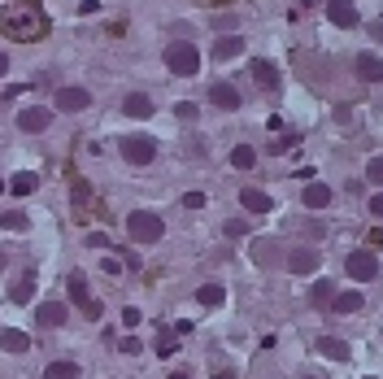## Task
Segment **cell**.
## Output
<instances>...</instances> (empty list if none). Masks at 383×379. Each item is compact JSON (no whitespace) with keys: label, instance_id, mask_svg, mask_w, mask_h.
Wrapping results in <instances>:
<instances>
[{"label":"cell","instance_id":"6da1fadb","mask_svg":"<svg viewBox=\"0 0 383 379\" xmlns=\"http://www.w3.org/2000/svg\"><path fill=\"white\" fill-rule=\"evenodd\" d=\"M48 31V13L39 9V0H9L0 9V35L18 44H35Z\"/></svg>","mask_w":383,"mask_h":379},{"label":"cell","instance_id":"7a4b0ae2","mask_svg":"<svg viewBox=\"0 0 383 379\" xmlns=\"http://www.w3.org/2000/svg\"><path fill=\"white\" fill-rule=\"evenodd\" d=\"M126 231H131L135 244H157L166 236V222L157 214H148V210H131V218H126Z\"/></svg>","mask_w":383,"mask_h":379},{"label":"cell","instance_id":"3957f363","mask_svg":"<svg viewBox=\"0 0 383 379\" xmlns=\"http://www.w3.org/2000/svg\"><path fill=\"white\" fill-rule=\"evenodd\" d=\"M166 66H170V74H178V79H192V74L200 70V53H196L192 44L178 40V44L166 48Z\"/></svg>","mask_w":383,"mask_h":379},{"label":"cell","instance_id":"277c9868","mask_svg":"<svg viewBox=\"0 0 383 379\" xmlns=\"http://www.w3.org/2000/svg\"><path fill=\"white\" fill-rule=\"evenodd\" d=\"M122 157L131 166H148L157 157V144H152V136H122Z\"/></svg>","mask_w":383,"mask_h":379},{"label":"cell","instance_id":"5b68a950","mask_svg":"<svg viewBox=\"0 0 383 379\" xmlns=\"http://www.w3.org/2000/svg\"><path fill=\"white\" fill-rule=\"evenodd\" d=\"M344 270H348V279L366 284V279H375V275H379V258H375V253H348Z\"/></svg>","mask_w":383,"mask_h":379},{"label":"cell","instance_id":"8992f818","mask_svg":"<svg viewBox=\"0 0 383 379\" xmlns=\"http://www.w3.org/2000/svg\"><path fill=\"white\" fill-rule=\"evenodd\" d=\"M87 105H92V96H87L83 88H61V92H57V109H61V114H83Z\"/></svg>","mask_w":383,"mask_h":379},{"label":"cell","instance_id":"52a82bcc","mask_svg":"<svg viewBox=\"0 0 383 379\" xmlns=\"http://www.w3.org/2000/svg\"><path fill=\"white\" fill-rule=\"evenodd\" d=\"M318 262H322L318 248H292V253H288V270H292V275H314Z\"/></svg>","mask_w":383,"mask_h":379},{"label":"cell","instance_id":"ba28073f","mask_svg":"<svg viewBox=\"0 0 383 379\" xmlns=\"http://www.w3.org/2000/svg\"><path fill=\"white\" fill-rule=\"evenodd\" d=\"M327 18L336 27H357V5L353 0H327Z\"/></svg>","mask_w":383,"mask_h":379},{"label":"cell","instance_id":"9c48e42d","mask_svg":"<svg viewBox=\"0 0 383 379\" xmlns=\"http://www.w3.org/2000/svg\"><path fill=\"white\" fill-rule=\"evenodd\" d=\"M209 100H214L218 109H226V114L240 109V92H236L231 83H214V88H209Z\"/></svg>","mask_w":383,"mask_h":379},{"label":"cell","instance_id":"30bf717a","mask_svg":"<svg viewBox=\"0 0 383 379\" xmlns=\"http://www.w3.org/2000/svg\"><path fill=\"white\" fill-rule=\"evenodd\" d=\"M18 126H22V131H48V109H39V105H27V109H22L18 114Z\"/></svg>","mask_w":383,"mask_h":379},{"label":"cell","instance_id":"8fae6325","mask_svg":"<svg viewBox=\"0 0 383 379\" xmlns=\"http://www.w3.org/2000/svg\"><path fill=\"white\" fill-rule=\"evenodd\" d=\"M240 205H244L248 214H270L274 200H270L266 192H257V188H244V192H240Z\"/></svg>","mask_w":383,"mask_h":379},{"label":"cell","instance_id":"7c38bea8","mask_svg":"<svg viewBox=\"0 0 383 379\" xmlns=\"http://www.w3.org/2000/svg\"><path fill=\"white\" fill-rule=\"evenodd\" d=\"M35 323L39 327H61L66 323V306H61V301H44V306L35 310Z\"/></svg>","mask_w":383,"mask_h":379},{"label":"cell","instance_id":"4fadbf2b","mask_svg":"<svg viewBox=\"0 0 383 379\" xmlns=\"http://www.w3.org/2000/svg\"><path fill=\"white\" fill-rule=\"evenodd\" d=\"M122 114H126V118H152V100H148L144 92H131V96L122 100Z\"/></svg>","mask_w":383,"mask_h":379},{"label":"cell","instance_id":"5bb4252c","mask_svg":"<svg viewBox=\"0 0 383 379\" xmlns=\"http://www.w3.org/2000/svg\"><path fill=\"white\" fill-rule=\"evenodd\" d=\"M253 83L266 88V92H279V70L270 61H253Z\"/></svg>","mask_w":383,"mask_h":379},{"label":"cell","instance_id":"9a60e30c","mask_svg":"<svg viewBox=\"0 0 383 379\" xmlns=\"http://www.w3.org/2000/svg\"><path fill=\"white\" fill-rule=\"evenodd\" d=\"M357 79L379 83V79H383V57H370V53H362V57H357Z\"/></svg>","mask_w":383,"mask_h":379},{"label":"cell","instance_id":"2e32d148","mask_svg":"<svg viewBox=\"0 0 383 379\" xmlns=\"http://www.w3.org/2000/svg\"><path fill=\"white\" fill-rule=\"evenodd\" d=\"M322 358H336V362H348V344L344 340H336V336H318V344H314Z\"/></svg>","mask_w":383,"mask_h":379},{"label":"cell","instance_id":"e0dca14e","mask_svg":"<svg viewBox=\"0 0 383 379\" xmlns=\"http://www.w3.org/2000/svg\"><path fill=\"white\" fill-rule=\"evenodd\" d=\"M331 310L336 314H357V310H366V301H362V292H336Z\"/></svg>","mask_w":383,"mask_h":379},{"label":"cell","instance_id":"ac0fdd59","mask_svg":"<svg viewBox=\"0 0 383 379\" xmlns=\"http://www.w3.org/2000/svg\"><path fill=\"white\" fill-rule=\"evenodd\" d=\"M240 53H244V40H240V35H222V40L214 44V57H218V61H231V57H240Z\"/></svg>","mask_w":383,"mask_h":379},{"label":"cell","instance_id":"d6986e66","mask_svg":"<svg viewBox=\"0 0 383 379\" xmlns=\"http://www.w3.org/2000/svg\"><path fill=\"white\" fill-rule=\"evenodd\" d=\"M300 200H305L310 210H327V205H331V188H327V184H310Z\"/></svg>","mask_w":383,"mask_h":379},{"label":"cell","instance_id":"ffe728a7","mask_svg":"<svg viewBox=\"0 0 383 379\" xmlns=\"http://www.w3.org/2000/svg\"><path fill=\"white\" fill-rule=\"evenodd\" d=\"M66 292H70V301H74V306H87V301H92V292H87V279H83V275H66Z\"/></svg>","mask_w":383,"mask_h":379},{"label":"cell","instance_id":"44dd1931","mask_svg":"<svg viewBox=\"0 0 383 379\" xmlns=\"http://www.w3.org/2000/svg\"><path fill=\"white\" fill-rule=\"evenodd\" d=\"M0 349H5V353H27L31 340H27V332H13V327H9V332H0Z\"/></svg>","mask_w":383,"mask_h":379},{"label":"cell","instance_id":"7402d4cb","mask_svg":"<svg viewBox=\"0 0 383 379\" xmlns=\"http://www.w3.org/2000/svg\"><path fill=\"white\" fill-rule=\"evenodd\" d=\"M44 379H83V371L74 362H48L44 366Z\"/></svg>","mask_w":383,"mask_h":379},{"label":"cell","instance_id":"603a6c76","mask_svg":"<svg viewBox=\"0 0 383 379\" xmlns=\"http://www.w3.org/2000/svg\"><path fill=\"white\" fill-rule=\"evenodd\" d=\"M5 188H9L13 196H31V192L39 188V179H35V174H27V170H22V174H13V179H9Z\"/></svg>","mask_w":383,"mask_h":379},{"label":"cell","instance_id":"cb8c5ba5","mask_svg":"<svg viewBox=\"0 0 383 379\" xmlns=\"http://www.w3.org/2000/svg\"><path fill=\"white\" fill-rule=\"evenodd\" d=\"M310 301H314V306H331V301H336V288H331V279H318V284L310 288Z\"/></svg>","mask_w":383,"mask_h":379},{"label":"cell","instance_id":"d4e9b609","mask_svg":"<svg viewBox=\"0 0 383 379\" xmlns=\"http://www.w3.org/2000/svg\"><path fill=\"white\" fill-rule=\"evenodd\" d=\"M31 296H35V275H22V279L13 284V301H18V306H27Z\"/></svg>","mask_w":383,"mask_h":379},{"label":"cell","instance_id":"484cf974","mask_svg":"<svg viewBox=\"0 0 383 379\" xmlns=\"http://www.w3.org/2000/svg\"><path fill=\"white\" fill-rule=\"evenodd\" d=\"M157 353H162V358H174V353H178V332L162 327V336H157Z\"/></svg>","mask_w":383,"mask_h":379},{"label":"cell","instance_id":"4316f807","mask_svg":"<svg viewBox=\"0 0 383 379\" xmlns=\"http://www.w3.org/2000/svg\"><path fill=\"white\" fill-rule=\"evenodd\" d=\"M253 162H257V153H253L248 144H236V148H231V166H236V170H248Z\"/></svg>","mask_w":383,"mask_h":379},{"label":"cell","instance_id":"83f0119b","mask_svg":"<svg viewBox=\"0 0 383 379\" xmlns=\"http://www.w3.org/2000/svg\"><path fill=\"white\" fill-rule=\"evenodd\" d=\"M196 301H200V306H222V284H200Z\"/></svg>","mask_w":383,"mask_h":379},{"label":"cell","instance_id":"f1b7e54d","mask_svg":"<svg viewBox=\"0 0 383 379\" xmlns=\"http://www.w3.org/2000/svg\"><path fill=\"white\" fill-rule=\"evenodd\" d=\"M0 227H5V231H22V227H27V214H22V210H5V214H0Z\"/></svg>","mask_w":383,"mask_h":379},{"label":"cell","instance_id":"f546056e","mask_svg":"<svg viewBox=\"0 0 383 379\" xmlns=\"http://www.w3.org/2000/svg\"><path fill=\"white\" fill-rule=\"evenodd\" d=\"M366 174H370V184H379V188H383V157H375V162L366 166Z\"/></svg>","mask_w":383,"mask_h":379},{"label":"cell","instance_id":"4dcf8cb0","mask_svg":"<svg viewBox=\"0 0 383 379\" xmlns=\"http://www.w3.org/2000/svg\"><path fill=\"white\" fill-rule=\"evenodd\" d=\"M178 118H183V122H192L196 118V105H192V100H178V109H174Z\"/></svg>","mask_w":383,"mask_h":379},{"label":"cell","instance_id":"1f68e13d","mask_svg":"<svg viewBox=\"0 0 383 379\" xmlns=\"http://www.w3.org/2000/svg\"><path fill=\"white\" fill-rule=\"evenodd\" d=\"M183 205H188V210H200V205H205V192H188Z\"/></svg>","mask_w":383,"mask_h":379},{"label":"cell","instance_id":"d6a6232c","mask_svg":"<svg viewBox=\"0 0 383 379\" xmlns=\"http://www.w3.org/2000/svg\"><path fill=\"white\" fill-rule=\"evenodd\" d=\"M118 349H122V353H126V358H131V353H140V340H135V336H126V340H122V344H118Z\"/></svg>","mask_w":383,"mask_h":379},{"label":"cell","instance_id":"836d02e7","mask_svg":"<svg viewBox=\"0 0 383 379\" xmlns=\"http://www.w3.org/2000/svg\"><path fill=\"white\" fill-rule=\"evenodd\" d=\"M122 323L126 327H140V310H122Z\"/></svg>","mask_w":383,"mask_h":379},{"label":"cell","instance_id":"e575fe53","mask_svg":"<svg viewBox=\"0 0 383 379\" xmlns=\"http://www.w3.org/2000/svg\"><path fill=\"white\" fill-rule=\"evenodd\" d=\"M370 214H375V218H383V192H379V196H370Z\"/></svg>","mask_w":383,"mask_h":379},{"label":"cell","instance_id":"d590c367","mask_svg":"<svg viewBox=\"0 0 383 379\" xmlns=\"http://www.w3.org/2000/svg\"><path fill=\"white\" fill-rule=\"evenodd\" d=\"M366 240H370V248H379V244H383V227H375V231H370Z\"/></svg>","mask_w":383,"mask_h":379},{"label":"cell","instance_id":"8d00e7d4","mask_svg":"<svg viewBox=\"0 0 383 379\" xmlns=\"http://www.w3.org/2000/svg\"><path fill=\"white\" fill-rule=\"evenodd\" d=\"M370 35H375V40L383 44V22H370Z\"/></svg>","mask_w":383,"mask_h":379},{"label":"cell","instance_id":"74e56055","mask_svg":"<svg viewBox=\"0 0 383 379\" xmlns=\"http://www.w3.org/2000/svg\"><path fill=\"white\" fill-rule=\"evenodd\" d=\"M5 70H9V57H5V53H0V74H5Z\"/></svg>","mask_w":383,"mask_h":379},{"label":"cell","instance_id":"f35d334b","mask_svg":"<svg viewBox=\"0 0 383 379\" xmlns=\"http://www.w3.org/2000/svg\"><path fill=\"white\" fill-rule=\"evenodd\" d=\"M214 379H236V375H231V371H218V375H214Z\"/></svg>","mask_w":383,"mask_h":379},{"label":"cell","instance_id":"ab89813d","mask_svg":"<svg viewBox=\"0 0 383 379\" xmlns=\"http://www.w3.org/2000/svg\"><path fill=\"white\" fill-rule=\"evenodd\" d=\"M170 379H188V371H174V375H170Z\"/></svg>","mask_w":383,"mask_h":379},{"label":"cell","instance_id":"60d3db41","mask_svg":"<svg viewBox=\"0 0 383 379\" xmlns=\"http://www.w3.org/2000/svg\"><path fill=\"white\" fill-rule=\"evenodd\" d=\"M300 5H305V9H314V5H318V0H300Z\"/></svg>","mask_w":383,"mask_h":379},{"label":"cell","instance_id":"b9f144b4","mask_svg":"<svg viewBox=\"0 0 383 379\" xmlns=\"http://www.w3.org/2000/svg\"><path fill=\"white\" fill-rule=\"evenodd\" d=\"M209 5H231V0H209Z\"/></svg>","mask_w":383,"mask_h":379},{"label":"cell","instance_id":"7bdbcfd3","mask_svg":"<svg viewBox=\"0 0 383 379\" xmlns=\"http://www.w3.org/2000/svg\"><path fill=\"white\" fill-rule=\"evenodd\" d=\"M0 192H5V184H0Z\"/></svg>","mask_w":383,"mask_h":379}]
</instances>
